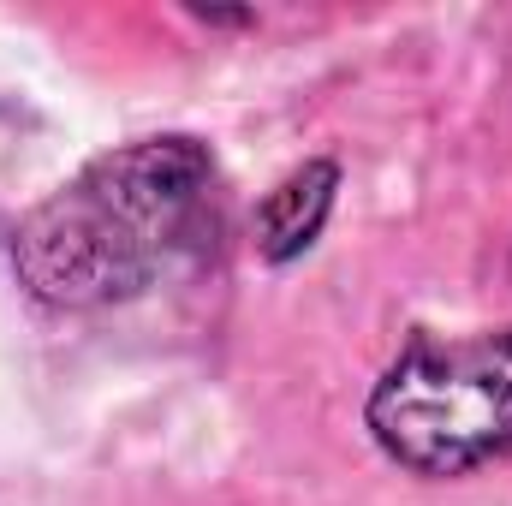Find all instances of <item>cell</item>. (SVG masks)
<instances>
[{"mask_svg":"<svg viewBox=\"0 0 512 506\" xmlns=\"http://www.w3.org/2000/svg\"><path fill=\"white\" fill-rule=\"evenodd\" d=\"M215 161L197 137H143L96 155L12 233V268L54 310L137 298L197 245Z\"/></svg>","mask_w":512,"mask_h":506,"instance_id":"6da1fadb","label":"cell"},{"mask_svg":"<svg viewBox=\"0 0 512 506\" xmlns=\"http://www.w3.org/2000/svg\"><path fill=\"white\" fill-rule=\"evenodd\" d=\"M370 435L423 477H465L512 453V322L411 340L370 393Z\"/></svg>","mask_w":512,"mask_h":506,"instance_id":"7a4b0ae2","label":"cell"},{"mask_svg":"<svg viewBox=\"0 0 512 506\" xmlns=\"http://www.w3.org/2000/svg\"><path fill=\"white\" fill-rule=\"evenodd\" d=\"M334 191H340V167L334 161H304L292 167L256 209V251L268 262H292L316 245V233L328 227V209H334Z\"/></svg>","mask_w":512,"mask_h":506,"instance_id":"3957f363","label":"cell"}]
</instances>
